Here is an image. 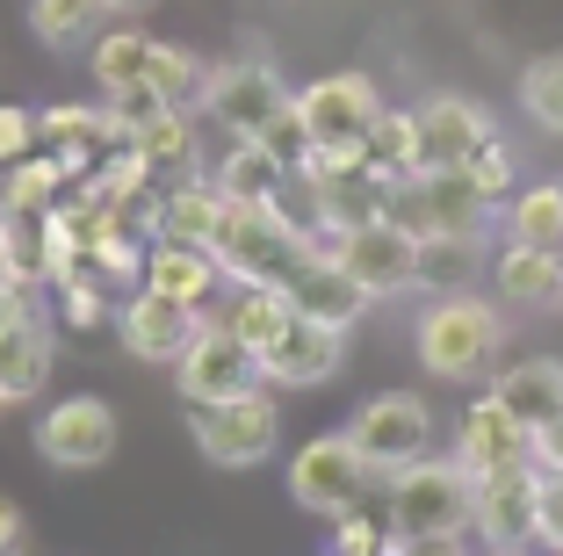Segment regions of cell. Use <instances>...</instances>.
Returning a JSON list of instances; mask_svg holds the SVG:
<instances>
[{"label":"cell","instance_id":"cell-1","mask_svg":"<svg viewBox=\"0 0 563 556\" xmlns=\"http://www.w3.org/2000/svg\"><path fill=\"white\" fill-rule=\"evenodd\" d=\"M390 491V535H463L477 521V477L463 456H419L383 477Z\"/></svg>","mask_w":563,"mask_h":556},{"label":"cell","instance_id":"cell-2","mask_svg":"<svg viewBox=\"0 0 563 556\" xmlns=\"http://www.w3.org/2000/svg\"><path fill=\"white\" fill-rule=\"evenodd\" d=\"M419 361H427V377L441 383H477L484 369L498 361V347H506V326H498V312L484 304V296H433L427 318H419Z\"/></svg>","mask_w":563,"mask_h":556},{"label":"cell","instance_id":"cell-3","mask_svg":"<svg viewBox=\"0 0 563 556\" xmlns=\"http://www.w3.org/2000/svg\"><path fill=\"white\" fill-rule=\"evenodd\" d=\"M188 434H196L202 462H217V470H253V462H267L282 448V405L267 397V383H253V391L224 397V405H196Z\"/></svg>","mask_w":563,"mask_h":556},{"label":"cell","instance_id":"cell-4","mask_svg":"<svg viewBox=\"0 0 563 556\" xmlns=\"http://www.w3.org/2000/svg\"><path fill=\"white\" fill-rule=\"evenodd\" d=\"M376 477L383 470L354 448V434H318V441H303L297 456H289V499H297L303 513L340 521V513H362Z\"/></svg>","mask_w":563,"mask_h":556},{"label":"cell","instance_id":"cell-5","mask_svg":"<svg viewBox=\"0 0 563 556\" xmlns=\"http://www.w3.org/2000/svg\"><path fill=\"white\" fill-rule=\"evenodd\" d=\"M289 87H282V73L267 66V58H224V66L202 80V101L196 109L210 116V123H224L232 138H261L267 123H275L282 109H289Z\"/></svg>","mask_w":563,"mask_h":556},{"label":"cell","instance_id":"cell-6","mask_svg":"<svg viewBox=\"0 0 563 556\" xmlns=\"http://www.w3.org/2000/svg\"><path fill=\"white\" fill-rule=\"evenodd\" d=\"M36 456H44L51 470H101V462L117 456V412H109V397L73 391V397H58V405H44V419H36Z\"/></svg>","mask_w":563,"mask_h":556},{"label":"cell","instance_id":"cell-7","mask_svg":"<svg viewBox=\"0 0 563 556\" xmlns=\"http://www.w3.org/2000/svg\"><path fill=\"white\" fill-rule=\"evenodd\" d=\"M347 434H354V448L390 477V470H405V462H419L433 448V405L419 391H383L354 412Z\"/></svg>","mask_w":563,"mask_h":556},{"label":"cell","instance_id":"cell-8","mask_svg":"<svg viewBox=\"0 0 563 556\" xmlns=\"http://www.w3.org/2000/svg\"><path fill=\"white\" fill-rule=\"evenodd\" d=\"M174 383H181V405H224V397H239V391H253V383H261V355H253V347L239 340L224 318H210V326H202V340L181 355Z\"/></svg>","mask_w":563,"mask_h":556},{"label":"cell","instance_id":"cell-9","mask_svg":"<svg viewBox=\"0 0 563 556\" xmlns=\"http://www.w3.org/2000/svg\"><path fill=\"white\" fill-rule=\"evenodd\" d=\"M202 326H210V312H196L181 296H159V290L123 296V312H117L123 347H131L137 361H159V369H181V355L202 340Z\"/></svg>","mask_w":563,"mask_h":556},{"label":"cell","instance_id":"cell-10","mask_svg":"<svg viewBox=\"0 0 563 556\" xmlns=\"http://www.w3.org/2000/svg\"><path fill=\"white\" fill-rule=\"evenodd\" d=\"M303 123H311V145H362L368 152V131L383 116V95L368 73H325L297 95Z\"/></svg>","mask_w":563,"mask_h":556},{"label":"cell","instance_id":"cell-11","mask_svg":"<svg viewBox=\"0 0 563 556\" xmlns=\"http://www.w3.org/2000/svg\"><path fill=\"white\" fill-rule=\"evenodd\" d=\"M332 261L347 268L368 296H405V290H419V239H412V231H398L390 217H376V225H362V231H340Z\"/></svg>","mask_w":563,"mask_h":556},{"label":"cell","instance_id":"cell-12","mask_svg":"<svg viewBox=\"0 0 563 556\" xmlns=\"http://www.w3.org/2000/svg\"><path fill=\"white\" fill-rule=\"evenodd\" d=\"M412 116H419V174L470 166L498 138L492 109H484V101H470V95H433V101H419Z\"/></svg>","mask_w":563,"mask_h":556},{"label":"cell","instance_id":"cell-13","mask_svg":"<svg viewBox=\"0 0 563 556\" xmlns=\"http://www.w3.org/2000/svg\"><path fill=\"white\" fill-rule=\"evenodd\" d=\"M477 527L492 549H520V542H542V462H520V470L477 477Z\"/></svg>","mask_w":563,"mask_h":556},{"label":"cell","instance_id":"cell-14","mask_svg":"<svg viewBox=\"0 0 563 556\" xmlns=\"http://www.w3.org/2000/svg\"><path fill=\"white\" fill-rule=\"evenodd\" d=\"M340 361H347V332L318 326V318H289V332L261 355V383H282V391H318V383L340 377Z\"/></svg>","mask_w":563,"mask_h":556},{"label":"cell","instance_id":"cell-15","mask_svg":"<svg viewBox=\"0 0 563 556\" xmlns=\"http://www.w3.org/2000/svg\"><path fill=\"white\" fill-rule=\"evenodd\" d=\"M455 456H463L470 477H498V470H520L534 462V434L498 405V397H477L463 412V434H455Z\"/></svg>","mask_w":563,"mask_h":556},{"label":"cell","instance_id":"cell-16","mask_svg":"<svg viewBox=\"0 0 563 556\" xmlns=\"http://www.w3.org/2000/svg\"><path fill=\"white\" fill-rule=\"evenodd\" d=\"M36 131H44V152L66 166V174H95V166L117 152V123H109V109H87V101L36 109Z\"/></svg>","mask_w":563,"mask_h":556},{"label":"cell","instance_id":"cell-17","mask_svg":"<svg viewBox=\"0 0 563 556\" xmlns=\"http://www.w3.org/2000/svg\"><path fill=\"white\" fill-rule=\"evenodd\" d=\"M289 304H297V318H318V326H332V332H347L354 318L376 304V296L362 290V282L347 275V268L332 261V253H311V261L289 275Z\"/></svg>","mask_w":563,"mask_h":556},{"label":"cell","instance_id":"cell-18","mask_svg":"<svg viewBox=\"0 0 563 556\" xmlns=\"http://www.w3.org/2000/svg\"><path fill=\"white\" fill-rule=\"evenodd\" d=\"M51 369H58V340H51L44 312L22 318L15 332H0V405H30V397H44Z\"/></svg>","mask_w":563,"mask_h":556},{"label":"cell","instance_id":"cell-19","mask_svg":"<svg viewBox=\"0 0 563 556\" xmlns=\"http://www.w3.org/2000/svg\"><path fill=\"white\" fill-rule=\"evenodd\" d=\"M224 261H217L210 246H181V239H159L145 253V290H159V296H181V304H210V290H224Z\"/></svg>","mask_w":563,"mask_h":556},{"label":"cell","instance_id":"cell-20","mask_svg":"<svg viewBox=\"0 0 563 556\" xmlns=\"http://www.w3.org/2000/svg\"><path fill=\"white\" fill-rule=\"evenodd\" d=\"M492 282H498L506 304H556V296H563V253H556V246L506 239V253L492 261Z\"/></svg>","mask_w":563,"mask_h":556},{"label":"cell","instance_id":"cell-21","mask_svg":"<svg viewBox=\"0 0 563 556\" xmlns=\"http://www.w3.org/2000/svg\"><path fill=\"white\" fill-rule=\"evenodd\" d=\"M492 397L514 412L528 434H542V426L563 412V361H514V369L492 383Z\"/></svg>","mask_w":563,"mask_h":556},{"label":"cell","instance_id":"cell-22","mask_svg":"<svg viewBox=\"0 0 563 556\" xmlns=\"http://www.w3.org/2000/svg\"><path fill=\"white\" fill-rule=\"evenodd\" d=\"M152 225H159V239L210 246L217 225H224V188H217V181H196V174L174 181V188L159 196V217H152Z\"/></svg>","mask_w":563,"mask_h":556},{"label":"cell","instance_id":"cell-23","mask_svg":"<svg viewBox=\"0 0 563 556\" xmlns=\"http://www.w3.org/2000/svg\"><path fill=\"white\" fill-rule=\"evenodd\" d=\"M95 80H101V95H117V87H137V80H152V51H159V36H145L137 22H117V30H101L95 44Z\"/></svg>","mask_w":563,"mask_h":556},{"label":"cell","instance_id":"cell-24","mask_svg":"<svg viewBox=\"0 0 563 556\" xmlns=\"http://www.w3.org/2000/svg\"><path fill=\"white\" fill-rule=\"evenodd\" d=\"M289 181H297V174H282L275 152H267L261 138H232V152L217 160V188H224V196H239V203H275Z\"/></svg>","mask_w":563,"mask_h":556},{"label":"cell","instance_id":"cell-25","mask_svg":"<svg viewBox=\"0 0 563 556\" xmlns=\"http://www.w3.org/2000/svg\"><path fill=\"white\" fill-rule=\"evenodd\" d=\"M131 152L145 160L152 181H166V188H174V181H188V174H196V123H188V109L145 123V131L131 138Z\"/></svg>","mask_w":563,"mask_h":556},{"label":"cell","instance_id":"cell-26","mask_svg":"<svg viewBox=\"0 0 563 556\" xmlns=\"http://www.w3.org/2000/svg\"><path fill=\"white\" fill-rule=\"evenodd\" d=\"M477 261H484L477 231H433V239H419V290L463 296L470 275H477Z\"/></svg>","mask_w":563,"mask_h":556},{"label":"cell","instance_id":"cell-27","mask_svg":"<svg viewBox=\"0 0 563 556\" xmlns=\"http://www.w3.org/2000/svg\"><path fill=\"white\" fill-rule=\"evenodd\" d=\"M289 318H297L289 290H239V296H232V312H224V326H232L239 340L253 347V355H267V347L289 332Z\"/></svg>","mask_w":563,"mask_h":556},{"label":"cell","instance_id":"cell-28","mask_svg":"<svg viewBox=\"0 0 563 556\" xmlns=\"http://www.w3.org/2000/svg\"><path fill=\"white\" fill-rule=\"evenodd\" d=\"M30 30L51 51H80L101 36V0H30Z\"/></svg>","mask_w":563,"mask_h":556},{"label":"cell","instance_id":"cell-29","mask_svg":"<svg viewBox=\"0 0 563 556\" xmlns=\"http://www.w3.org/2000/svg\"><path fill=\"white\" fill-rule=\"evenodd\" d=\"M506 231L520 246H563V181H534L506 203Z\"/></svg>","mask_w":563,"mask_h":556},{"label":"cell","instance_id":"cell-30","mask_svg":"<svg viewBox=\"0 0 563 556\" xmlns=\"http://www.w3.org/2000/svg\"><path fill=\"white\" fill-rule=\"evenodd\" d=\"M66 166L51 160V152H30V160L8 166V217H51L58 210V188H66Z\"/></svg>","mask_w":563,"mask_h":556},{"label":"cell","instance_id":"cell-31","mask_svg":"<svg viewBox=\"0 0 563 556\" xmlns=\"http://www.w3.org/2000/svg\"><path fill=\"white\" fill-rule=\"evenodd\" d=\"M427 181V210H433V231H477L492 203L477 196V181L463 166H448V174H419Z\"/></svg>","mask_w":563,"mask_h":556},{"label":"cell","instance_id":"cell-32","mask_svg":"<svg viewBox=\"0 0 563 556\" xmlns=\"http://www.w3.org/2000/svg\"><path fill=\"white\" fill-rule=\"evenodd\" d=\"M368 166H376L383 181L419 174V116L412 109H383L376 116V131H368Z\"/></svg>","mask_w":563,"mask_h":556},{"label":"cell","instance_id":"cell-33","mask_svg":"<svg viewBox=\"0 0 563 556\" xmlns=\"http://www.w3.org/2000/svg\"><path fill=\"white\" fill-rule=\"evenodd\" d=\"M520 109H528L549 138H563V51H542V58L520 66Z\"/></svg>","mask_w":563,"mask_h":556},{"label":"cell","instance_id":"cell-34","mask_svg":"<svg viewBox=\"0 0 563 556\" xmlns=\"http://www.w3.org/2000/svg\"><path fill=\"white\" fill-rule=\"evenodd\" d=\"M202 80H210V73H202L196 51H188V44H166V36H159V51H152V87H159L174 109H196V101H202Z\"/></svg>","mask_w":563,"mask_h":556},{"label":"cell","instance_id":"cell-35","mask_svg":"<svg viewBox=\"0 0 563 556\" xmlns=\"http://www.w3.org/2000/svg\"><path fill=\"white\" fill-rule=\"evenodd\" d=\"M261 145L275 152V166H282V174H303V160H311V123H303V109H297V101H289V109H282L275 123L261 131Z\"/></svg>","mask_w":563,"mask_h":556},{"label":"cell","instance_id":"cell-36","mask_svg":"<svg viewBox=\"0 0 563 556\" xmlns=\"http://www.w3.org/2000/svg\"><path fill=\"white\" fill-rule=\"evenodd\" d=\"M463 174L477 181L484 203H514V196H520V188H514V145H506V138H492V145H484L477 160L463 166Z\"/></svg>","mask_w":563,"mask_h":556},{"label":"cell","instance_id":"cell-37","mask_svg":"<svg viewBox=\"0 0 563 556\" xmlns=\"http://www.w3.org/2000/svg\"><path fill=\"white\" fill-rule=\"evenodd\" d=\"M36 145H44L36 116H30V109H15V101H0V174H8L15 160H30Z\"/></svg>","mask_w":563,"mask_h":556},{"label":"cell","instance_id":"cell-38","mask_svg":"<svg viewBox=\"0 0 563 556\" xmlns=\"http://www.w3.org/2000/svg\"><path fill=\"white\" fill-rule=\"evenodd\" d=\"M58 318H66V326H80V332L101 318V282L87 275V268H80L73 282H58Z\"/></svg>","mask_w":563,"mask_h":556},{"label":"cell","instance_id":"cell-39","mask_svg":"<svg viewBox=\"0 0 563 556\" xmlns=\"http://www.w3.org/2000/svg\"><path fill=\"white\" fill-rule=\"evenodd\" d=\"M390 549V527L362 521V513H340V535H332V556H383Z\"/></svg>","mask_w":563,"mask_h":556},{"label":"cell","instance_id":"cell-40","mask_svg":"<svg viewBox=\"0 0 563 556\" xmlns=\"http://www.w3.org/2000/svg\"><path fill=\"white\" fill-rule=\"evenodd\" d=\"M36 290H44V282H0V332H15L22 318H36Z\"/></svg>","mask_w":563,"mask_h":556},{"label":"cell","instance_id":"cell-41","mask_svg":"<svg viewBox=\"0 0 563 556\" xmlns=\"http://www.w3.org/2000/svg\"><path fill=\"white\" fill-rule=\"evenodd\" d=\"M542 542L563 556V470H542Z\"/></svg>","mask_w":563,"mask_h":556},{"label":"cell","instance_id":"cell-42","mask_svg":"<svg viewBox=\"0 0 563 556\" xmlns=\"http://www.w3.org/2000/svg\"><path fill=\"white\" fill-rule=\"evenodd\" d=\"M383 556H470V549H463V535H390Z\"/></svg>","mask_w":563,"mask_h":556},{"label":"cell","instance_id":"cell-43","mask_svg":"<svg viewBox=\"0 0 563 556\" xmlns=\"http://www.w3.org/2000/svg\"><path fill=\"white\" fill-rule=\"evenodd\" d=\"M22 275L36 282V268H30V253H22V239H15V217L0 210V282H22Z\"/></svg>","mask_w":563,"mask_h":556},{"label":"cell","instance_id":"cell-44","mask_svg":"<svg viewBox=\"0 0 563 556\" xmlns=\"http://www.w3.org/2000/svg\"><path fill=\"white\" fill-rule=\"evenodd\" d=\"M22 542H30V527H22V506H15V499H0V556H22Z\"/></svg>","mask_w":563,"mask_h":556},{"label":"cell","instance_id":"cell-45","mask_svg":"<svg viewBox=\"0 0 563 556\" xmlns=\"http://www.w3.org/2000/svg\"><path fill=\"white\" fill-rule=\"evenodd\" d=\"M534 462H542V470H563V412L534 434Z\"/></svg>","mask_w":563,"mask_h":556},{"label":"cell","instance_id":"cell-46","mask_svg":"<svg viewBox=\"0 0 563 556\" xmlns=\"http://www.w3.org/2000/svg\"><path fill=\"white\" fill-rule=\"evenodd\" d=\"M145 8H159V0H101V15H109V22H137Z\"/></svg>","mask_w":563,"mask_h":556},{"label":"cell","instance_id":"cell-47","mask_svg":"<svg viewBox=\"0 0 563 556\" xmlns=\"http://www.w3.org/2000/svg\"><path fill=\"white\" fill-rule=\"evenodd\" d=\"M477 556H528V549H492V542H484V549Z\"/></svg>","mask_w":563,"mask_h":556},{"label":"cell","instance_id":"cell-48","mask_svg":"<svg viewBox=\"0 0 563 556\" xmlns=\"http://www.w3.org/2000/svg\"><path fill=\"white\" fill-rule=\"evenodd\" d=\"M556 312H563V296H556Z\"/></svg>","mask_w":563,"mask_h":556},{"label":"cell","instance_id":"cell-49","mask_svg":"<svg viewBox=\"0 0 563 556\" xmlns=\"http://www.w3.org/2000/svg\"><path fill=\"white\" fill-rule=\"evenodd\" d=\"M318 556H332V549H318Z\"/></svg>","mask_w":563,"mask_h":556},{"label":"cell","instance_id":"cell-50","mask_svg":"<svg viewBox=\"0 0 563 556\" xmlns=\"http://www.w3.org/2000/svg\"><path fill=\"white\" fill-rule=\"evenodd\" d=\"M556 253H563V246H556Z\"/></svg>","mask_w":563,"mask_h":556},{"label":"cell","instance_id":"cell-51","mask_svg":"<svg viewBox=\"0 0 563 556\" xmlns=\"http://www.w3.org/2000/svg\"><path fill=\"white\" fill-rule=\"evenodd\" d=\"M0 412H8V405H0Z\"/></svg>","mask_w":563,"mask_h":556},{"label":"cell","instance_id":"cell-52","mask_svg":"<svg viewBox=\"0 0 563 556\" xmlns=\"http://www.w3.org/2000/svg\"><path fill=\"white\" fill-rule=\"evenodd\" d=\"M549 556H556V549H549Z\"/></svg>","mask_w":563,"mask_h":556}]
</instances>
